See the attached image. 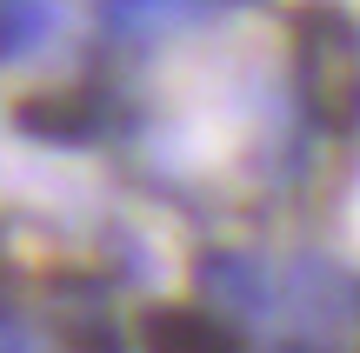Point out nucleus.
Returning <instances> with one entry per match:
<instances>
[{
	"label": "nucleus",
	"mask_w": 360,
	"mask_h": 353,
	"mask_svg": "<svg viewBox=\"0 0 360 353\" xmlns=\"http://www.w3.org/2000/svg\"><path fill=\"white\" fill-rule=\"evenodd\" d=\"M294 74L300 107L314 127L354 133L360 127V27L340 7H300L294 13Z\"/></svg>",
	"instance_id": "f257e3e1"
},
{
	"label": "nucleus",
	"mask_w": 360,
	"mask_h": 353,
	"mask_svg": "<svg viewBox=\"0 0 360 353\" xmlns=\"http://www.w3.org/2000/svg\"><path fill=\"white\" fill-rule=\"evenodd\" d=\"M141 347L147 353H240L227 320H214L207 307H154L141 320Z\"/></svg>",
	"instance_id": "f03ea898"
},
{
	"label": "nucleus",
	"mask_w": 360,
	"mask_h": 353,
	"mask_svg": "<svg viewBox=\"0 0 360 353\" xmlns=\"http://www.w3.org/2000/svg\"><path fill=\"white\" fill-rule=\"evenodd\" d=\"M20 120L27 133H40V140H94V133H101V100H94V93H34V100H20Z\"/></svg>",
	"instance_id": "7ed1b4c3"
},
{
	"label": "nucleus",
	"mask_w": 360,
	"mask_h": 353,
	"mask_svg": "<svg viewBox=\"0 0 360 353\" xmlns=\"http://www.w3.org/2000/svg\"><path fill=\"white\" fill-rule=\"evenodd\" d=\"M207 7H214V0H101V20H107V34H120V40H154V34H167V27L200 20Z\"/></svg>",
	"instance_id": "20e7f679"
},
{
	"label": "nucleus",
	"mask_w": 360,
	"mask_h": 353,
	"mask_svg": "<svg viewBox=\"0 0 360 353\" xmlns=\"http://www.w3.org/2000/svg\"><path fill=\"white\" fill-rule=\"evenodd\" d=\"M53 20H60L53 0H0V67L34 60L53 40Z\"/></svg>",
	"instance_id": "39448f33"
},
{
	"label": "nucleus",
	"mask_w": 360,
	"mask_h": 353,
	"mask_svg": "<svg viewBox=\"0 0 360 353\" xmlns=\"http://www.w3.org/2000/svg\"><path fill=\"white\" fill-rule=\"evenodd\" d=\"M0 353H34L27 340H13V333H0Z\"/></svg>",
	"instance_id": "423d86ee"
}]
</instances>
